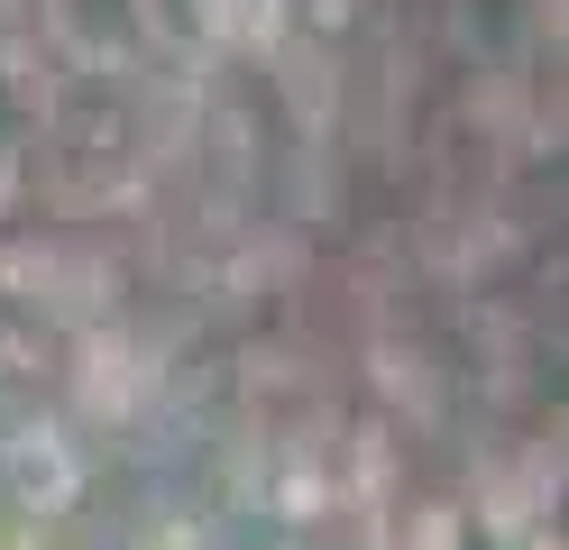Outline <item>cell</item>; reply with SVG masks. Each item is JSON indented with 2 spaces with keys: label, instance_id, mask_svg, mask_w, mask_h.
Instances as JSON below:
<instances>
[{
  "label": "cell",
  "instance_id": "6da1fadb",
  "mask_svg": "<svg viewBox=\"0 0 569 550\" xmlns=\"http://www.w3.org/2000/svg\"><path fill=\"white\" fill-rule=\"evenodd\" d=\"M0 487L19 513H74L83 504V450L64 422H19L0 440Z\"/></svg>",
  "mask_w": 569,
  "mask_h": 550
},
{
  "label": "cell",
  "instance_id": "7a4b0ae2",
  "mask_svg": "<svg viewBox=\"0 0 569 550\" xmlns=\"http://www.w3.org/2000/svg\"><path fill=\"white\" fill-rule=\"evenodd\" d=\"M138 550H221L193 513H148V532H138Z\"/></svg>",
  "mask_w": 569,
  "mask_h": 550
}]
</instances>
